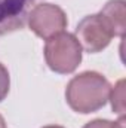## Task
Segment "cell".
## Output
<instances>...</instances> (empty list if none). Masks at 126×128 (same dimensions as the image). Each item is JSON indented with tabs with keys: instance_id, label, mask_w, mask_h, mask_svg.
I'll list each match as a JSON object with an SVG mask.
<instances>
[{
	"instance_id": "3",
	"label": "cell",
	"mask_w": 126,
	"mask_h": 128,
	"mask_svg": "<svg viewBox=\"0 0 126 128\" xmlns=\"http://www.w3.org/2000/svg\"><path fill=\"white\" fill-rule=\"evenodd\" d=\"M74 36L79 40L82 49L89 54L101 52L110 45L111 39L114 37L111 28L99 14L85 16L77 24Z\"/></svg>"
},
{
	"instance_id": "7",
	"label": "cell",
	"mask_w": 126,
	"mask_h": 128,
	"mask_svg": "<svg viewBox=\"0 0 126 128\" xmlns=\"http://www.w3.org/2000/svg\"><path fill=\"white\" fill-rule=\"evenodd\" d=\"M108 100L111 101V109L116 112L119 116L125 115V80L120 79L111 90Z\"/></svg>"
},
{
	"instance_id": "8",
	"label": "cell",
	"mask_w": 126,
	"mask_h": 128,
	"mask_svg": "<svg viewBox=\"0 0 126 128\" xmlns=\"http://www.w3.org/2000/svg\"><path fill=\"white\" fill-rule=\"evenodd\" d=\"M83 128H126L125 116H119L117 121H108V119H94L88 122Z\"/></svg>"
},
{
	"instance_id": "4",
	"label": "cell",
	"mask_w": 126,
	"mask_h": 128,
	"mask_svg": "<svg viewBox=\"0 0 126 128\" xmlns=\"http://www.w3.org/2000/svg\"><path fill=\"white\" fill-rule=\"evenodd\" d=\"M28 27L43 40L64 32L67 28V15L63 9L52 3L36 4L28 15Z\"/></svg>"
},
{
	"instance_id": "1",
	"label": "cell",
	"mask_w": 126,
	"mask_h": 128,
	"mask_svg": "<svg viewBox=\"0 0 126 128\" xmlns=\"http://www.w3.org/2000/svg\"><path fill=\"white\" fill-rule=\"evenodd\" d=\"M110 90V82L101 73L83 72L68 82L65 100L74 112L88 115L107 104Z\"/></svg>"
},
{
	"instance_id": "6",
	"label": "cell",
	"mask_w": 126,
	"mask_h": 128,
	"mask_svg": "<svg viewBox=\"0 0 126 128\" xmlns=\"http://www.w3.org/2000/svg\"><path fill=\"white\" fill-rule=\"evenodd\" d=\"M99 15L105 20L114 37H123L126 30V3L125 0H110L101 9Z\"/></svg>"
},
{
	"instance_id": "9",
	"label": "cell",
	"mask_w": 126,
	"mask_h": 128,
	"mask_svg": "<svg viewBox=\"0 0 126 128\" xmlns=\"http://www.w3.org/2000/svg\"><path fill=\"white\" fill-rule=\"evenodd\" d=\"M9 86H10V78L7 68L0 63V101H3L6 96L9 94Z\"/></svg>"
},
{
	"instance_id": "11",
	"label": "cell",
	"mask_w": 126,
	"mask_h": 128,
	"mask_svg": "<svg viewBox=\"0 0 126 128\" xmlns=\"http://www.w3.org/2000/svg\"><path fill=\"white\" fill-rule=\"evenodd\" d=\"M43 128H64V127H61V125H46Z\"/></svg>"
},
{
	"instance_id": "5",
	"label": "cell",
	"mask_w": 126,
	"mask_h": 128,
	"mask_svg": "<svg viewBox=\"0 0 126 128\" xmlns=\"http://www.w3.org/2000/svg\"><path fill=\"white\" fill-rule=\"evenodd\" d=\"M37 0H0V36L24 28Z\"/></svg>"
},
{
	"instance_id": "10",
	"label": "cell",
	"mask_w": 126,
	"mask_h": 128,
	"mask_svg": "<svg viewBox=\"0 0 126 128\" xmlns=\"http://www.w3.org/2000/svg\"><path fill=\"white\" fill-rule=\"evenodd\" d=\"M0 128H6V122H4V118L0 115Z\"/></svg>"
},
{
	"instance_id": "2",
	"label": "cell",
	"mask_w": 126,
	"mask_h": 128,
	"mask_svg": "<svg viewBox=\"0 0 126 128\" xmlns=\"http://www.w3.org/2000/svg\"><path fill=\"white\" fill-rule=\"evenodd\" d=\"M83 49L71 33L61 32L49 39L45 43V60L48 67L60 74L73 73L82 63Z\"/></svg>"
}]
</instances>
